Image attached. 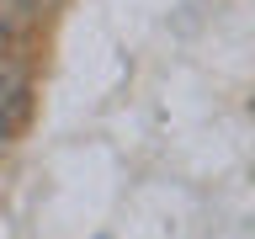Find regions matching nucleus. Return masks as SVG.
<instances>
[{"instance_id": "nucleus-1", "label": "nucleus", "mask_w": 255, "mask_h": 239, "mask_svg": "<svg viewBox=\"0 0 255 239\" xmlns=\"http://www.w3.org/2000/svg\"><path fill=\"white\" fill-rule=\"evenodd\" d=\"M27 96H32V80H27V64L11 59L5 48H0V117L16 122L21 112H27Z\"/></svg>"}]
</instances>
